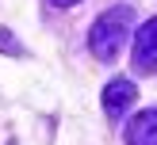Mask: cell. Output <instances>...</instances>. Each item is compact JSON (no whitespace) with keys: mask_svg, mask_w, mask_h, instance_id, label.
<instances>
[{"mask_svg":"<svg viewBox=\"0 0 157 145\" xmlns=\"http://www.w3.org/2000/svg\"><path fill=\"white\" fill-rule=\"evenodd\" d=\"M130 27H134V8L130 4H115L92 23L88 31V50L96 61H115L123 53V42L130 38Z\"/></svg>","mask_w":157,"mask_h":145,"instance_id":"6da1fadb","label":"cell"},{"mask_svg":"<svg viewBox=\"0 0 157 145\" xmlns=\"http://www.w3.org/2000/svg\"><path fill=\"white\" fill-rule=\"evenodd\" d=\"M134 69L157 73V19H146L134 31Z\"/></svg>","mask_w":157,"mask_h":145,"instance_id":"7a4b0ae2","label":"cell"},{"mask_svg":"<svg viewBox=\"0 0 157 145\" xmlns=\"http://www.w3.org/2000/svg\"><path fill=\"white\" fill-rule=\"evenodd\" d=\"M138 99V88L134 80H127V76H115V80H107L104 88V111L111 114V118H123V111H130Z\"/></svg>","mask_w":157,"mask_h":145,"instance_id":"3957f363","label":"cell"},{"mask_svg":"<svg viewBox=\"0 0 157 145\" xmlns=\"http://www.w3.org/2000/svg\"><path fill=\"white\" fill-rule=\"evenodd\" d=\"M123 137H127V145H157V107L134 114L123 130Z\"/></svg>","mask_w":157,"mask_h":145,"instance_id":"277c9868","label":"cell"},{"mask_svg":"<svg viewBox=\"0 0 157 145\" xmlns=\"http://www.w3.org/2000/svg\"><path fill=\"white\" fill-rule=\"evenodd\" d=\"M0 50H4L8 57H23V46L15 42V34H12L8 27H0Z\"/></svg>","mask_w":157,"mask_h":145,"instance_id":"5b68a950","label":"cell"},{"mask_svg":"<svg viewBox=\"0 0 157 145\" xmlns=\"http://www.w3.org/2000/svg\"><path fill=\"white\" fill-rule=\"evenodd\" d=\"M54 8H73V4H81V0H50Z\"/></svg>","mask_w":157,"mask_h":145,"instance_id":"8992f818","label":"cell"}]
</instances>
